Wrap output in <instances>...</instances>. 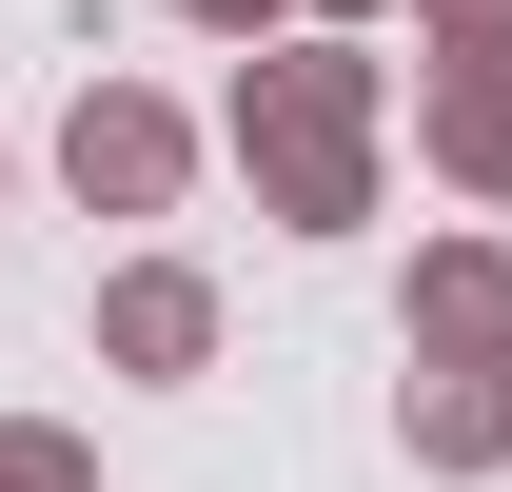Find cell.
Listing matches in <instances>:
<instances>
[{"label":"cell","instance_id":"10","mask_svg":"<svg viewBox=\"0 0 512 492\" xmlns=\"http://www.w3.org/2000/svg\"><path fill=\"white\" fill-rule=\"evenodd\" d=\"M296 20H394V0H296Z\"/></svg>","mask_w":512,"mask_h":492},{"label":"cell","instance_id":"9","mask_svg":"<svg viewBox=\"0 0 512 492\" xmlns=\"http://www.w3.org/2000/svg\"><path fill=\"white\" fill-rule=\"evenodd\" d=\"M158 20H197V40H276L296 0H158Z\"/></svg>","mask_w":512,"mask_h":492},{"label":"cell","instance_id":"12","mask_svg":"<svg viewBox=\"0 0 512 492\" xmlns=\"http://www.w3.org/2000/svg\"><path fill=\"white\" fill-rule=\"evenodd\" d=\"M0 197H20V158H0Z\"/></svg>","mask_w":512,"mask_h":492},{"label":"cell","instance_id":"6","mask_svg":"<svg viewBox=\"0 0 512 492\" xmlns=\"http://www.w3.org/2000/svg\"><path fill=\"white\" fill-rule=\"evenodd\" d=\"M414 158H434L453 197H493V217H512V99H434V79H414Z\"/></svg>","mask_w":512,"mask_h":492},{"label":"cell","instance_id":"8","mask_svg":"<svg viewBox=\"0 0 512 492\" xmlns=\"http://www.w3.org/2000/svg\"><path fill=\"white\" fill-rule=\"evenodd\" d=\"M434 99H512V0L493 20H434Z\"/></svg>","mask_w":512,"mask_h":492},{"label":"cell","instance_id":"5","mask_svg":"<svg viewBox=\"0 0 512 492\" xmlns=\"http://www.w3.org/2000/svg\"><path fill=\"white\" fill-rule=\"evenodd\" d=\"M394 355H512V237H434V256H414Z\"/></svg>","mask_w":512,"mask_h":492},{"label":"cell","instance_id":"11","mask_svg":"<svg viewBox=\"0 0 512 492\" xmlns=\"http://www.w3.org/2000/svg\"><path fill=\"white\" fill-rule=\"evenodd\" d=\"M414 20H493V0H414Z\"/></svg>","mask_w":512,"mask_h":492},{"label":"cell","instance_id":"7","mask_svg":"<svg viewBox=\"0 0 512 492\" xmlns=\"http://www.w3.org/2000/svg\"><path fill=\"white\" fill-rule=\"evenodd\" d=\"M0 492H99V453H79L60 414H0Z\"/></svg>","mask_w":512,"mask_h":492},{"label":"cell","instance_id":"2","mask_svg":"<svg viewBox=\"0 0 512 492\" xmlns=\"http://www.w3.org/2000/svg\"><path fill=\"white\" fill-rule=\"evenodd\" d=\"M60 197H79V217H178V197H197V119L158 99V79H79Z\"/></svg>","mask_w":512,"mask_h":492},{"label":"cell","instance_id":"4","mask_svg":"<svg viewBox=\"0 0 512 492\" xmlns=\"http://www.w3.org/2000/svg\"><path fill=\"white\" fill-rule=\"evenodd\" d=\"M394 453H414V473H512V355H414Z\"/></svg>","mask_w":512,"mask_h":492},{"label":"cell","instance_id":"1","mask_svg":"<svg viewBox=\"0 0 512 492\" xmlns=\"http://www.w3.org/2000/svg\"><path fill=\"white\" fill-rule=\"evenodd\" d=\"M375 138H394V79L355 60V20L237 40V178H256L276 237H355L375 217Z\"/></svg>","mask_w":512,"mask_h":492},{"label":"cell","instance_id":"3","mask_svg":"<svg viewBox=\"0 0 512 492\" xmlns=\"http://www.w3.org/2000/svg\"><path fill=\"white\" fill-rule=\"evenodd\" d=\"M99 374L197 394V374H217V276H197V256H119V276H99Z\"/></svg>","mask_w":512,"mask_h":492}]
</instances>
